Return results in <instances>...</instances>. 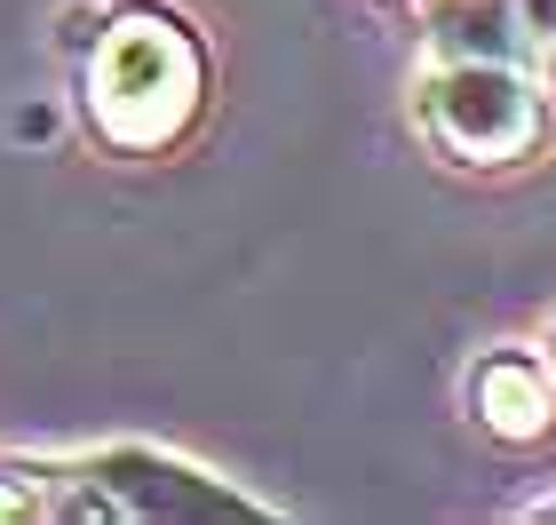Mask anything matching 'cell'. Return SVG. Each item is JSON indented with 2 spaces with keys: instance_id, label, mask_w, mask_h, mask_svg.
Instances as JSON below:
<instances>
[{
  "instance_id": "cell-1",
  "label": "cell",
  "mask_w": 556,
  "mask_h": 525,
  "mask_svg": "<svg viewBox=\"0 0 556 525\" xmlns=\"http://www.w3.org/2000/svg\"><path fill=\"white\" fill-rule=\"evenodd\" d=\"M429 120H438V136L462 143V152H509V143H525V128H533V104H525L517 80L469 64V72H453V80H438Z\"/></svg>"
},
{
  "instance_id": "cell-2",
  "label": "cell",
  "mask_w": 556,
  "mask_h": 525,
  "mask_svg": "<svg viewBox=\"0 0 556 525\" xmlns=\"http://www.w3.org/2000/svg\"><path fill=\"white\" fill-rule=\"evenodd\" d=\"M525 9H533V33L556 48V0H525Z\"/></svg>"
}]
</instances>
